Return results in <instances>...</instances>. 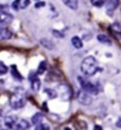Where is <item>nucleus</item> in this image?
Listing matches in <instances>:
<instances>
[{
  "label": "nucleus",
  "mask_w": 121,
  "mask_h": 130,
  "mask_svg": "<svg viewBox=\"0 0 121 130\" xmlns=\"http://www.w3.org/2000/svg\"><path fill=\"white\" fill-rule=\"evenodd\" d=\"M108 10H114L119 6V0H105Z\"/></svg>",
  "instance_id": "9b49d317"
},
{
  "label": "nucleus",
  "mask_w": 121,
  "mask_h": 130,
  "mask_svg": "<svg viewBox=\"0 0 121 130\" xmlns=\"http://www.w3.org/2000/svg\"><path fill=\"white\" fill-rule=\"evenodd\" d=\"M71 43H72V45H74L75 48H77V49H81V48L83 47L82 40H81L80 37H77V36H74V37L71 38Z\"/></svg>",
  "instance_id": "9d476101"
},
{
  "label": "nucleus",
  "mask_w": 121,
  "mask_h": 130,
  "mask_svg": "<svg viewBox=\"0 0 121 130\" xmlns=\"http://www.w3.org/2000/svg\"><path fill=\"white\" fill-rule=\"evenodd\" d=\"M30 81H31V88L33 91H38L40 88V80L37 78L36 74L30 75Z\"/></svg>",
  "instance_id": "6e6552de"
},
{
  "label": "nucleus",
  "mask_w": 121,
  "mask_h": 130,
  "mask_svg": "<svg viewBox=\"0 0 121 130\" xmlns=\"http://www.w3.org/2000/svg\"><path fill=\"white\" fill-rule=\"evenodd\" d=\"M63 130H70V129H69L68 126H65V128H64V129H63Z\"/></svg>",
  "instance_id": "bb28decb"
},
{
  "label": "nucleus",
  "mask_w": 121,
  "mask_h": 130,
  "mask_svg": "<svg viewBox=\"0 0 121 130\" xmlns=\"http://www.w3.org/2000/svg\"><path fill=\"white\" fill-rule=\"evenodd\" d=\"M45 69H46V62L45 61H42V62L39 63V67H38V74H43L44 72H45Z\"/></svg>",
  "instance_id": "4468645a"
},
{
  "label": "nucleus",
  "mask_w": 121,
  "mask_h": 130,
  "mask_svg": "<svg viewBox=\"0 0 121 130\" xmlns=\"http://www.w3.org/2000/svg\"><path fill=\"white\" fill-rule=\"evenodd\" d=\"M35 130H50V126L47 124H44V123H40L38 125H36Z\"/></svg>",
  "instance_id": "2eb2a0df"
},
{
  "label": "nucleus",
  "mask_w": 121,
  "mask_h": 130,
  "mask_svg": "<svg viewBox=\"0 0 121 130\" xmlns=\"http://www.w3.org/2000/svg\"><path fill=\"white\" fill-rule=\"evenodd\" d=\"M20 0H16V1H14V3H13V8H14V10H17V8H19L20 7Z\"/></svg>",
  "instance_id": "5701e85b"
},
{
  "label": "nucleus",
  "mask_w": 121,
  "mask_h": 130,
  "mask_svg": "<svg viewBox=\"0 0 121 130\" xmlns=\"http://www.w3.org/2000/svg\"><path fill=\"white\" fill-rule=\"evenodd\" d=\"M91 1V4L94 6H96V7H101L102 5H105V0H90Z\"/></svg>",
  "instance_id": "6ab92c4d"
},
{
  "label": "nucleus",
  "mask_w": 121,
  "mask_h": 130,
  "mask_svg": "<svg viewBox=\"0 0 121 130\" xmlns=\"http://www.w3.org/2000/svg\"><path fill=\"white\" fill-rule=\"evenodd\" d=\"M0 130H3V128H1V124H0Z\"/></svg>",
  "instance_id": "cd10ccee"
},
{
  "label": "nucleus",
  "mask_w": 121,
  "mask_h": 130,
  "mask_svg": "<svg viewBox=\"0 0 121 130\" xmlns=\"http://www.w3.org/2000/svg\"><path fill=\"white\" fill-rule=\"evenodd\" d=\"M7 71H8V68L6 67V64H5V63H3L1 61H0V75L6 74V73H7Z\"/></svg>",
  "instance_id": "dca6fc26"
},
{
  "label": "nucleus",
  "mask_w": 121,
  "mask_h": 130,
  "mask_svg": "<svg viewBox=\"0 0 121 130\" xmlns=\"http://www.w3.org/2000/svg\"><path fill=\"white\" fill-rule=\"evenodd\" d=\"M81 71L87 76L94 75L95 72L98 71V61H96V59L93 57V56H87L81 63Z\"/></svg>",
  "instance_id": "f257e3e1"
},
{
  "label": "nucleus",
  "mask_w": 121,
  "mask_h": 130,
  "mask_svg": "<svg viewBox=\"0 0 121 130\" xmlns=\"http://www.w3.org/2000/svg\"><path fill=\"white\" fill-rule=\"evenodd\" d=\"M29 4H30V0H23V4H20V7H21V8L28 7Z\"/></svg>",
  "instance_id": "4be33fe9"
},
{
  "label": "nucleus",
  "mask_w": 121,
  "mask_h": 130,
  "mask_svg": "<svg viewBox=\"0 0 121 130\" xmlns=\"http://www.w3.org/2000/svg\"><path fill=\"white\" fill-rule=\"evenodd\" d=\"M49 42H50V41L49 40H42V44H43V45H46L47 48H52V44H49Z\"/></svg>",
  "instance_id": "412c9836"
},
{
  "label": "nucleus",
  "mask_w": 121,
  "mask_h": 130,
  "mask_svg": "<svg viewBox=\"0 0 121 130\" xmlns=\"http://www.w3.org/2000/svg\"><path fill=\"white\" fill-rule=\"evenodd\" d=\"M26 104V99L23 93H14L10 99V105L13 109H21L25 106Z\"/></svg>",
  "instance_id": "7ed1b4c3"
},
{
  "label": "nucleus",
  "mask_w": 121,
  "mask_h": 130,
  "mask_svg": "<svg viewBox=\"0 0 121 130\" xmlns=\"http://www.w3.org/2000/svg\"><path fill=\"white\" fill-rule=\"evenodd\" d=\"M112 30L114 32H116V34H121V25L119 23H114L112 25Z\"/></svg>",
  "instance_id": "f3484780"
},
{
  "label": "nucleus",
  "mask_w": 121,
  "mask_h": 130,
  "mask_svg": "<svg viewBox=\"0 0 121 130\" xmlns=\"http://www.w3.org/2000/svg\"><path fill=\"white\" fill-rule=\"evenodd\" d=\"M98 40L101 42V43H103V44H108V45H110L112 44V42H110V40H109V37H107L106 35H99L98 36Z\"/></svg>",
  "instance_id": "ddd939ff"
},
{
  "label": "nucleus",
  "mask_w": 121,
  "mask_h": 130,
  "mask_svg": "<svg viewBox=\"0 0 121 130\" xmlns=\"http://www.w3.org/2000/svg\"><path fill=\"white\" fill-rule=\"evenodd\" d=\"M12 19H13V17L10 13L0 11V25H7L12 22Z\"/></svg>",
  "instance_id": "423d86ee"
},
{
  "label": "nucleus",
  "mask_w": 121,
  "mask_h": 130,
  "mask_svg": "<svg viewBox=\"0 0 121 130\" xmlns=\"http://www.w3.org/2000/svg\"><path fill=\"white\" fill-rule=\"evenodd\" d=\"M42 121H43V113H36L35 116L32 117V123H33V124H36V125L40 124V123H42Z\"/></svg>",
  "instance_id": "f8f14e48"
},
{
  "label": "nucleus",
  "mask_w": 121,
  "mask_h": 130,
  "mask_svg": "<svg viewBox=\"0 0 121 130\" xmlns=\"http://www.w3.org/2000/svg\"><path fill=\"white\" fill-rule=\"evenodd\" d=\"M12 74H13V76H14V78H17L18 80H21V79H23V76H21V75L19 74V72L17 71L14 66L12 67Z\"/></svg>",
  "instance_id": "a211bd4d"
},
{
  "label": "nucleus",
  "mask_w": 121,
  "mask_h": 130,
  "mask_svg": "<svg viewBox=\"0 0 121 130\" xmlns=\"http://www.w3.org/2000/svg\"><path fill=\"white\" fill-rule=\"evenodd\" d=\"M93 130H102V128H101L100 125H95V126H94V129H93Z\"/></svg>",
  "instance_id": "393cba45"
},
{
  "label": "nucleus",
  "mask_w": 121,
  "mask_h": 130,
  "mask_svg": "<svg viewBox=\"0 0 121 130\" xmlns=\"http://www.w3.org/2000/svg\"><path fill=\"white\" fill-rule=\"evenodd\" d=\"M44 5H45L44 3H38V4L36 5V6H37V7H42V6H44Z\"/></svg>",
  "instance_id": "a878e982"
},
{
  "label": "nucleus",
  "mask_w": 121,
  "mask_h": 130,
  "mask_svg": "<svg viewBox=\"0 0 121 130\" xmlns=\"http://www.w3.org/2000/svg\"><path fill=\"white\" fill-rule=\"evenodd\" d=\"M70 94H71V92H70V90H69L68 86H64V85L59 86V95H61L62 99L68 100V99L70 98Z\"/></svg>",
  "instance_id": "0eeeda50"
},
{
  "label": "nucleus",
  "mask_w": 121,
  "mask_h": 130,
  "mask_svg": "<svg viewBox=\"0 0 121 130\" xmlns=\"http://www.w3.org/2000/svg\"><path fill=\"white\" fill-rule=\"evenodd\" d=\"M78 83H80V85H81V87H82V91H84V92H87V93H89V94H95V93H98V88L94 86L91 83H89L88 80H84L82 79V78H78Z\"/></svg>",
  "instance_id": "20e7f679"
},
{
  "label": "nucleus",
  "mask_w": 121,
  "mask_h": 130,
  "mask_svg": "<svg viewBox=\"0 0 121 130\" xmlns=\"http://www.w3.org/2000/svg\"><path fill=\"white\" fill-rule=\"evenodd\" d=\"M116 126L117 128H121V118H119V121L116 122Z\"/></svg>",
  "instance_id": "b1692460"
},
{
  "label": "nucleus",
  "mask_w": 121,
  "mask_h": 130,
  "mask_svg": "<svg viewBox=\"0 0 121 130\" xmlns=\"http://www.w3.org/2000/svg\"><path fill=\"white\" fill-rule=\"evenodd\" d=\"M52 34H54V36H56V37H59V38H62V37H64V32L59 31V30H52Z\"/></svg>",
  "instance_id": "aec40b11"
},
{
  "label": "nucleus",
  "mask_w": 121,
  "mask_h": 130,
  "mask_svg": "<svg viewBox=\"0 0 121 130\" xmlns=\"http://www.w3.org/2000/svg\"><path fill=\"white\" fill-rule=\"evenodd\" d=\"M5 124L13 130H28L30 128V123L26 119H18L16 117H7Z\"/></svg>",
  "instance_id": "f03ea898"
},
{
  "label": "nucleus",
  "mask_w": 121,
  "mask_h": 130,
  "mask_svg": "<svg viewBox=\"0 0 121 130\" xmlns=\"http://www.w3.org/2000/svg\"><path fill=\"white\" fill-rule=\"evenodd\" d=\"M62 1L71 10H76L78 7V0H62Z\"/></svg>",
  "instance_id": "1a4fd4ad"
},
{
  "label": "nucleus",
  "mask_w": 121,
  "mask_h": 130,
  "mask_svg": "<svg viewBox=\"0 0 121 130\" xmlns=\"http://www.w3.org/2000/svg\"><path fill=\"white\" fill-rule=\"evenodd\" d=\"M77 99H78V102L81 103V104H83V105H88V104L91 103V99H90L89 93H87V92H84V91H81V92L78 93Z\"/></svg>",
  "instance_id": "39448f33"
}]
</instances>
